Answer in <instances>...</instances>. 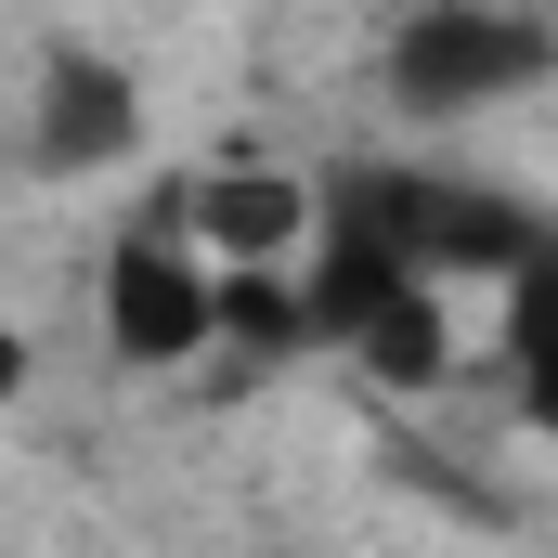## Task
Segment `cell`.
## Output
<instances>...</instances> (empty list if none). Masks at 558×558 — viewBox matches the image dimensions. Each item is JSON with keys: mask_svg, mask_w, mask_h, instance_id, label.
Wrapping results in <instances>:
<instances>
[{"mask_svg": "<svg viewBox=\"0 0 558 558\" xmlns=\"http://www.w3.org/2000/svg\"><path fill=\"white\" fill-rule=\"evenodd\" d=\"M299 182L286 169H221V182H182V221L208 234V247H234V260H274L286 234H299Z\"/></svg>", "mask_w": 558, "mask_h": 558, "instance_id": "obj_5", "label": "cell"}, {"mask_svg": "<svg viewBox=\"0 0 558 558\" xmlns=\"http://www.w3.org/2000/svg\"><path fill=\"white\" fill-rule=\"evenodd\" d=\"M546 65H558V39L533 13H494V0H428L416 26L390 39L403 105H494V92H533Z\"/></svg>", "mask_w": 558, "mask_h": 558, "instance_id": "obj_2", "label": "cell"}, {"mask_svg": "<svg viewBox=\"0 0 558 558\" xmlns=\"http://www.w3.org/2000/svg\"><path fill=\"white\" fill-rule=\"evenodd\" d=\"M143 105L118 65H92V52H52L39 65V118H26V169H105V156H131Z\"/></svg>", "mask_w": 558, "mask_h": 558, "instance_id": "obj_3", "label": "cell"}, {"mask_svg": "<svg viewBox=\"0 0 558 558\" xmlns=\"http://www.w3.org/2000/svg\"><path fill=\"white\" fill-rule=\"evenodd\" d=\"M338 234L390 247L403 274H533V260H546L533 208L454 195V182H403V169H351V182H338Z\"/></svg>", "mask_w": 558, "mask_h": 558, "instance_id": "obj_1", "label": "cell"}, {"mask_svg": "<svg viewBox=\"0 0 558 558\" xmlns=\"http://www.w3.org/2000/svg\"><path fill=\"white\" fill-rule=\"evenodd\" d=\"M403 286H428V274H403L390 247H364V234H338V260L312 274V299H299V338H351L364 312H390Z\"/></svg>", "mask_w": 558, "mask_h": 558, "instance_id": "obj_6", "label": "cell"}, {"mask_svg": "<svg viewBox=\"0 0 558 558\" xmlns=\"http://www.w3.org/2000/svg\"><path fill=\"white\" fill-rule=\"evenodd\" d=\"M13 377H26V351H13V338H0V403H13Z\"/></svg>", "mask_w": 558, "mask_h": 558, "instance_id": "obj_9", "label": "cell"}, {"mask_svg": "<svg viewBox=\"0 0 558 558\" xmlns=\"http://www.w3.org/2000/svg\"><path fill=\"white\" fill-rule=\"evenodd\" d=\"M208 325L247 338V351H286V338H299V286H274L260 260H234V274L208 286Z\"/></svg>", "mask_w": 558, "mask_h": 558, "instance_id": "obj_8", "label": "cell"}, {"mask_svg": "<svg viewBox=\"0 0 558 558\" xmlns=\"http://www.w3.org/2000/svg\"><path fill=\"white\" fill-rule=\"evenodd\" d=\"M351 351H364L390 390H428V377L454 364V338H441V299H428V286H403L390 312H364V325H351Z\"/></svg>", "mask_w": 558, "mask_h": 558, "instance_id": "obj_7", "label": "cell"}, {"mask_svg": "<svg viewBox=\"0 0 558 558\" xmlns=\"http://www.w3.org/2000/svg\"><path fill=\"white\" fill-rule=\"evenodd\" d=\"M105 338H118V364H182V351L208 338V286L182 274L156 234H131V247L105 260Z\"/></svg>", "mask_w": 558, "mask_h": 558, "instance_id": "obj_4", "label": "cell"}]
</instances>
